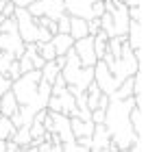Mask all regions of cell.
Here are the masks:
<instances>
[{
  "instance_id": "cb8c5ba5",
  "label": "cell",
  "mask_w": 159,
  "mask_h": 152,
  "mask_svg": "<svg viewBox=\"0 0 159 152\" xmlns=\"http://www.w3.org/2000/svg\"><path fill=\"white\" fill-rule=\"evenodd\" d=\"M13 11H16V5L11 2V0H0V15L2 18L13 15Z\"/></svg>"
},
{
  "instance_id": "6da1fadb",
  "label": "cell",
  "mask_w": 159,
  "mask_h": 152,
  "mask_svg": "<svg viewBox=\"0 0 159 152\" xmlns=\"http://www.w3.org/2000/svg\"><path fill=\"white\" fill-rule=\"evenodd\" d=\"M135 106V98H124V100H118V98H109V104L105 106V126L109 130V137L111 141L122 150V148H131L139 135L133 130L131 126V119H129V111Z\"/></svg>"
},
{
  "instance_id": "1f68e13d",
  "label": "cell",
  "mask_w": 159,
  "mask_h": 152,
  "mask_svg": "<svg viewBox=\"0 0 159 152\" xmlns=\"http://www.w3.org/2000/svg\"><path fill=\"white\" fill-rule=\"evenodd\" d=\"M20 152H37L35 145H26V148H20Z\"/></svg>"
},
{
  "instance_id": "7c38bea8",
  "label": "cell",
  "mask_w": 159,
  "mask_h": 152,
  "mask_svg": "<svg viewBox=\"0 0 159 152\" xmlns=\"http://www.w3.org/2000/svg\"><path fill=\"white\" fill-rule=\"evenodd\" d=\"M109 141H111V137H109L107 126H105V124H94V130H92V145H89V150H92V152H105V148H107Z\"/></svg>"
},
{
  "instance_id": "2e32d148",
  "label": "cell",
  "mask_w": 159,
  "mask_h": 152,
  "mask_svg": "<svg viewBox=\"0 0 159 152\" xmlns=\"http://www.w3.org/2000/svg\"><path fill=\"white\" fill-rule=\"evenodd\" d=\"M18 106L20 104H18V100H16V96H13L11 89L0 96V115H13L18 111Z\"/></svg>"
},
{
  "instance_id": "d6986e66",
  "label": "cell",
  "mask_w": 159,
  "mask_h": 152,
  "mask_svg": "<svg viewBox=\"0 0 159 152\" xmlns=\"http://www.w3.org/2000/svg\"><path fill=\"white\" fill-rule=\"evenodd\" d=\"M39 72H42V78H44L46 83H50V85H52V80L57 78V74H59L61 70H59V65H57L55 61H46V63L42 65V70H39Z\"/></svg>"
},
{
  "instance_id": "9a60e30c",
  "label": "cell",
  "mask_w": 159,
  "mask_h": 152,
  "mask_svg": "<svg viewBox=\"0 0 159 152\" xmlns=\"http://www.w3.org/2000/svg\"><path fill=\"white\" fill-rule=\"evenodd\" d=\"M50 44H52V48H55V54H66V52L72 48L74 39H72L68 33H55V35L50 37Z\"/></svg>"
},
{
  "instance_id": "4dcf8cb0",
  "label": "cell",
  "mask_w": 159,
  "mask_h": 152,
  "mask_svg": "<svg viewBox=\"0 0 159 152\" xmlns=\"http://www.w3.org/2000/svg\"><path fill=\"white\" fill-rule=\"evenodd\" d=\"M5 152H20V145L13 141V139H7V150Z\"/></svg>"
},
{
  "instance_id": "30bf717a",
  "label": "cell",
  "mask_w": 159,
  "mask_h": 152,
  "mask_svg": "<svg viewBox=\"0 0 159 152\" xmlns=\"http://www.w3.org/2000/svg\"><path fill=\"white\" fill-rule=\"evenodd\" d=\"M94 2L96 0H63V7H66L68 15H76V18H83V20H89Z\"/></svg>"
},
{
  "instance_id": "5b68a950",
  "label": "cell",
  "mask_w": 159,
  "mask_h": 152,
  "mask_svg": "<svg viewBox=\"0 0 159 152\" xmlns=\"http://www.w3.org/2000/svg\"><path fill=\"white\" fill-rule=\"evenodd\" d=\"M13 18H16V22H18V35H20V39H22L24 44H35V39H37V28H39L37 18H33L26 7H16Z\"/></svg>"
},
{
  "instance_id": "3957f363",
  "label": "cell",
  "mask_w": 159,
  "mask_h": 152,
  "mask_svg": "<svg viewBox=\"0 0 159 152\" xmlns=\"http://www.w3.org/2000/svg\"><path fill=\"white\" fill-rule=\"evenodd\" d=\"M107 67H109V72H111L120 83H122L124 78H131V76L142 67V63H139V52H135V50L126 44V37H124V41H122L120 57L113 59V63L107 65Z\"/></svg>"
},
{
  "instance_id": "8992f818",
  "label": "cell",
  "mask_w": 159,
  "mask_h": 152,
  "mask_svg": "<svg viewBox=\"0 0 159 152\" xmlns=\"http://www.w3.org/2000/svg\"><path fill=\"white\" fill-rule=\"evenodd\" d=\"M26 9L33 18H50V20H57L59 15L66 13L63 0H35Z\"/></svg>"
},
{
  "instance_id": "7a4b0ae2",
  "label": "cell",
  "mask_w": 159,
  "mask_h": 152,
  "mask_svg": "<svg viewBox=\"0 0 159 152\" xmlns=\"http://www.w3.org/2000/svg\"><path fill=\"white\" fill-rule=\"evenodd\" d=\"M61 76H63L66 85H72L79 91H85L87 85L94 80V65L83 67L79 57H76V52H74V48H70L66 52V63L61 67Z\"/></svg>"
},
{
  "instance_id": "f1b7e54d",
  "label": "cell",
  "mask_w": 159,
  "mask_h": 152,
  "mask_svg": "<svg viewBox=\"0 0 159 152\" xmlns=\"http://www.w3.org/2000/svg\"><path fill=\"white\" fill-rule=\"evenodd\" d=\"M129 18H131V20H142L139 5H133V7H129Z\"/></svg>"
},
{
  "instance_id": "277c9868",
  "label": "cell",
  "mask_w": 159,
  "mask_h": 152,
  "mask_svg": "<svg viewBox=\"0 0 159 152\" xmlns=\"http://www.w3.org/2000/svg\"><path fill=\"white\" fill-rule=\"evenodd\" d=\"M42 80V72L39 70H31L20 74L16 80H11V91L18 100V104H31L35 93H37V85Z\"/></svg>"
},
{
  "instance_id": "ffe728a7",
  "label": "cell",
  "mask_w": 159,
  "mask_h": 152,
  "mask_svg": "<svg viewBox=\"0 0 159 152\" xmlns=\"http://www.w3.org/2000/svg\"><path fill=\"white\" fill-rule=\"evenodd\" d=\"M16 132V126L9 115H0V139H11Z\"/></svg>"
},
{
  "instance_id": "4fadbf2b",
  "label": "cell",
  "mask_w": 159,
  "mask_h": 152,
  "mask_svg": "<svg viewBox=\"0 0 159 152\" xmlns=\"http://www.w3.org/2000/svg\"><path fill=\"white\" fill-rule=\"evenodd\" d=\"M126 44H129L135 52H139V48H142V24H139V20H131V22H129Z\"/></svg>"
},
{
  "instance_id": "8fae6325",
  "label": "cell",
  "mask_w": 159,
  "mask_h": 152,
  "mask_svg": "<svg viewBox=\"0 0 159 152\" xmlns=\"http://www.w3.org/2000/svg\"><path fill=\"white\" fill-rule=\"evenodd\" d=\"M24 46H26V44L20 39L18 33H0V50L11 52L16 59L24 52Z\"/></svg>"
},
{
  "instance_id": "52a82bcc",
  "label": "cell",
  "mask_w": 159,
  "mask_h": 152,
  "mask_svg": "<svg viewBox=\"0 0 159 152\" xmlns=\"http://www.w3.org/2000/svg\"><path fill=\"white\" fill-rule=\"evenodd\" d=\"M94 83H96L98 89H100L102 93H107V96H111V93L118 89V85H120V80L109 72V67H107V63H105L102 59H98V61L94 63Z\"/></svg>"
},
{
  "instance_id": "e0dca14e",
  "label": "cell",
  "mask_w": 159,
  "mask_h": 152,
  "mask_svg": "<svg viewBox=\"0 0 159 152\" xmlns=\"http://www.w3.org/2000/svg\"><path fill=\"white\" fill-rule=\"evenodd\" d=\"M68 35H70L72 39L85 37V35H87V20L76 18V15H70V31H68Z\"/></svg>"
},
{
  "instance_id": "d4e9b609",
  "label": "cell",
  "mask_w": 159,
  "mask_h": 152,
  "mask_svg": "<svg viewBox=\"0 0 159 152\" xmlns=\"http://www.w3.org/2000/svg\"><path fill=\"white\" fill-rule=\"evenodd\" d=\"M13 59H16V57H13L11 52L0 50V72H7V67H9V63H11Z\"/></svg>"
},
{
  "instance_id": "5bb4252c",
  "label": "cell",
  "mask_w": 159,
  "mask_h": 152,
  "mask_svg": "<svg viewBox=\"0 0 159 152\" xmlns=\"http://www.w3.org/2000/svg\"><path fill=\"white\" fill-rule=\"evenodd\" d=\"M70 128H72V135L74 139L76 137H92V130H94V122L92 119H81V117H70Z\"/></svg>"
},
{
  "instance_id": "7402d4cb",
  "label": "cell",
  "mask_w": 159,
  "mask_h": 152,
  "mask_svg": "<svg viewBox=\"0 0 159 152\" xmlns=\"http://www.w3.org/2000/svg\"><path fill=\"white\" fill-rule=\"evenodd\" d=\"M129 119H131V126H133V130L142 137V111H139V106L135 104L131 111H129Z\"/></svg>"
},
{
  "instance_id": "484cf974",
  "label": "cell",
  "mask_w": 159,
  "mask_h": 152,
  "mask_svg": "<svg viewBox=\"0 0 159 152\" xmlns=\"http://www.w3.org/2000/svg\"><path fill=\"white\" fill-rule=\"evenodd\" d=\"M11 80H16L18 76H20V65H18V59H13L11 63H9V67H7V72H5Z\"/></svg>"
},
{
  "instance_id": "603a6c76",
  "label": "cell",
  "mask_w": 159,
  "mask_h": 152,
  "mask_svg": "<svg viewBox=\"0 0 159 152\" xmlns=\"http://www.w3.org/2000/svg\"><path fill=\"white\" fill-rule=\"evenodd\" d=\"M37 52H39V57H42L44 61H52V59H55V48H52L50 41H42V44H37Z\"/></svg>"
},
{
  "instance_id": "4316f807",
  "label": "cell",
  "mask_w": 159,
  "mask_h": 152,
  "mask_svg": "<svg viewBox=\"0 0 159 152\" xmlns=\"http://www.w3.org/2000/svg\"><path fill=\"white\" fill-rule=\"evenodd\" d=\"M98 31H100V20H98V18H89V20H87V35L94 37Z\"/></svg>"
},
{
  "instance_id": "44dd1931",
  "label": "cell",
  "mask_w": 159,
  "mask_h": 152,
  "mask_svg": "<svg viewBox=\"0 0 159 152\" xmlns=\"http://www.w3.org/2000/svg\"><path fill=\"white\" fill-rule=\"evenodd\" d=\"M107 33H102V31H98L96 35H94V52H96V59H100L105 52H107Z\"/></svg>"
},
{
  "instance_id": "9c48e42d",
  "label": "cell",
  "mask_w": 159,
  "mask_h": 152,
  "mask_svg": "<svg viewBox=\"0 0 159 152\" xmlns=\"http://www.w3.org/2000/svg\"><path fill=\"white\" fill-rule=\"evenodd\" d=\"M50 117H52V132L59 137L61 143H68V141H74V135H72V128H70V115H63V113H55V111H48Z\"/></svg>"
},
{
  "instance_id": "ba28073f",
  "label": "cell",
  "mask_w": 159,
  "mask_h": 152,
  "mask_svg": "<svg viewBox=\"0 0 159 152\" xmlns=\"http://www.w3.org/2000/svg\"><path fill=\"white\" fill-rule=\"evenodd\" d=\"M72 48H74V52H76V57H79V61H81L83 67L94 65L98 61L96 59V52H94V37L92 35H85L81 39H74Z\"/></svg>"
},
{
  "instance_id": "83f0119b",
  "label": "cell",
  "mask_w": 159,
  "mask_h": 152,
  "mask_svg": "<svg viewBox=\"0 0 159 152\" xmlns=\"http://www.w3.org/2000/svg\"><path fill=\"white\" fill-rule=\"evenodd\" d=\"M11 89V78L5 74V72H0V96H2L5 91Z\"/></svg>"
},
{
  "instance_id": "ac0fdd59",
  "label": "cell",
  "mask_w": 159,
  "mask_h": 152,
  "mask_svg": "<svg viewBox=\"0 0 159 152\" xmlns=\"http://www.w3.org/2000/svg\"><path fill=\"white\" fill-rule=\"evenodd\" d=\"M29 126H31V124H22V126H18V128H16V132H13V137H11L20 148H26V145H31V143H33V137H31Z\"/></svg>"
},
{
  "instance_id": "f546056e",
  "label": "cell",
  "mask_w": 159,
  "mask_h": 152,
  "mask_svg": "<svg viewBox=\"0 0 159 152\" xmlns=\"http://www.w3.org/2000/svg\"><path fill=\"white\" fill-rule=\"evenodd\" d=\"M35 150H37V152H50V141H48V139L39 141V143L35 145Z\"/></svg>"
}]
</instances>
